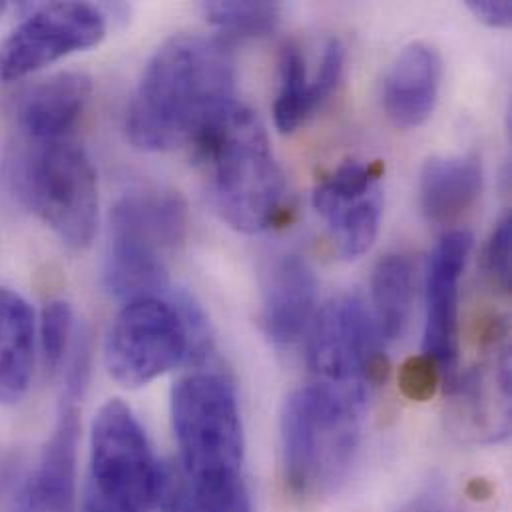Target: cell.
<instances>
[{
	"label": "cell",
	"instance_id": "cell-1",
	"mask_svg": "<svg viewBox=\"0 0 512 512\" xmlns=\"http://www.w3.org/2000/svg\"><path fill=\"white\" fill-rule=\"evenodd\" d=\"M236 68L218 38L176 34L148 60L126 112L128 140L144 152L194 144L236 104Z\"/></svg>",
	"mask_w": 512,
	"mask_h": 512
},
{
	"label": "cell",
	"instance_id": "cell-2",
	"mask_svg": "<svg viewBox=\"0 0 512 512\" xmlns=\"http://www.w3.org/2000/svg\"><path fill=\"white\" fill-rule=\"evenodd\" d=\"M192 146L212 206L230 228L259 234L277 222L285 178L252 110L234 104Z\"/></svg>",
	"mask_w": 512,
	"mask_h": 512
},
{
	"label": "cell",
	"instance_id": "cell-3",
	"mask_svg": "<svg viewBox=\"0 0 512 512\" xmlns=\"http://www.w3.org/2000/svg\"><path fill=\"white\" fill-rule=\"evenodd\" d=\"M367 387L313 381L293 391L281 413L283 469L299 497L335 491L363 437Z\"/></svg>",
	"mask_w": 512,
	"mask_h": 512
},
{
	"label": "cell",
	"instance_id": "cell-4",
	"mask_svg": "<svg viewBox=\"0 0 512 512\" xmlns=\"http://www.w3.org/2000/svg\"><path fill=\"white\" fill-rule=\"evenodd\" d=\"M18 198L68 248L86 250L98 226L96 170L82 146L70 138L32 144L8 164Z\"/></svg>",
	"mask_w": 512,
	"mask_h": 512
},
{
	"label": "cell",
	"instance_id": "cell-5",
	"mask_svg": "<svg viewBox=\"0 0 512 512\" xmlns=\"http://www.w3.org/2000/svg\"><path fill=\"white\" fill-rule=\"evenodd\" d=\"M208 325L190 299L146 297L116 315L106 339V367L122 387H144L190 357L208 353Z\"/></svg>",
	"mask_w": 512,
	"mask_h": 512
},
{
	"label": "cell",
	"instance_id": "cell-6",
	"mask_svg": "<svg viewBox=\"0 0 512 512\" xmlns=\"http://www.w3.org/2000/svg\"><path fill=\"white\" fill-rule=\"evenodd\" d=\"M88 465L80 512H150L164 499V471L120 399L104 403L92 421Z\"/></svg>",
	"mask_w": 512,
	"mask_h": 512
},
{
	"label": "cell",
	"instance_id": "cell-7",
	"mask_svg": "<svg viewBox=\"0 0 512 512\" xmlns=\"http://www.w3.org/2000/svg\"><path fill=\"white\" fill-rule=\"evenodd\" d=\"M172 423L190 481L242 475V415L236 389L224 375L180 379L172 391Z\"/></svg>",
	"mask_w": 512,
	"mask_h": 512
},
{
	"label": "cell",
	"instance_id": "cell-8",
	"mask_svg": "<svg viewBox=\"0 0 512 512\" xmlns=\"http://www.w3.org/2000/svg\"><path fill=\"white\" fill-rule=\"evenodd\" d=\"M381 345L373 315L359 297L343 295L329 301L317 315L309 339L315 381L369 389L387 373Z\"/></svg>",
	"mask_w": 512,
	"mask_h": 512
},
{
	"label": "cell",
	"instance_id": "cell-9",
	"mask_svg": "<svg viewBox=\"0 0 512 512\" xmlns=\"http://www.w3.org/2000/svg\"><path fill=\"white\" fill-rule=\"evenodd\" d=\"M104 36L106 18L98 6L42 4L0 42V80H22L70 54L98 46Z\"/></svg>",
	"mask_w": 512,
	"mask_h": 512
},
{
	"label": "cell",
	"instance_id": "cell-10",
	"mask_svg": "<svg viewBox=\"0 0 512 512\" xmlns=\"http://www.w3.org/2000/svg\"><path fill=\"white\" fill-rule=\"evenodd\" d=\"M383 164L349 160L313 192V208L325 220L339 254L357 259L377 240L383 212Z\"/></svg>",
	"mask_w": 512,
	"mask_h": 512
},
{
	"label": "cell",
	"instance_id": "cell-11",
	"mask_svg": "<svg viewBox=\"0 0 512 512\" xmlns=\"http://www.w3.org/2000/svg\"><path fill=\"white\" fill-rule=\"evenodd\" d=\"M471 248L473 236L455 230L441 238L429 259L423 355L433 361L447 391L459 379V283Z\"/></svg>",
	"mask_w": 512,
	"mask_h": 512
},
{
	"label": "cell",
	"instance_id": "cell-12",
	"mask_svg": "<svg viewBox=\"0 0 512 512\" xmlns=\"http://www.w3.org/2000/svg\"><path fill=\"white\" fill-rule=\"evenodd\" d=\"M188 226V206L178 192L134 190L112 208L108 246L166 261L186 244Z\"/></svg>",
	"mask_w": 512,
	"mask_h": 512
},
{
	"label": "cell",
	"instance_id": "cell-13",
	"mask_svg": "<svg viewBox=\"0 0 512 512\" xmlns=\"http://www.w3.org/2000/svg\"><path fill=\"white\" fill-rule=\"evenodd\" d=\"M503 335L495 329L487 337L491 359L457 379L449 391L459 429L485 443L501 441L511 431V357L509 347H501Z\"/></svg>",
	"mask_w": 512,
	"mask_h": 512
},
{
	"label": "cell",
	"instance_id": "cell-14",
	"mask_svg": "<svg viewBox=\"0 0 512 512\" xmlns=\"http://www.w3.org/2000/svg\"><path fill=\"white\" fill-rule=\"evenodd\" d=\"M76 397H66L36 469L20 485L10 512H74L80 421Z\"/></svg>",
	"mask_w": 512,
	"mask_h": 512
},
{
	"label": "cell",
	"instance_id": "cell-15",
	"mask_svg": "<svg viewBox=\"0 0 512 512\" xmlns=\"http://www.w3.org/2000/svg\"><path fill=\"white\" fill-rule=\"evenodd\" d=\"M443 60L425 42L405 46L383 78V108L399 128L425 124L439 100Z\"/></svg>",
	"mask_w": 512,
	"mask_h": 512
},
{
	"label": "cell",
	"instance_id": "cell-16",
	"mask_svg": "<svg viewBox=\"0 0 512 512\" xmlns=\"http://www.w3.org/2000/svg\"><path fill=\"white\" fill-rule=\"evenodd\" d=\"M92 96V80L60 72L30 86L16 104V122L32 144L66 140Z\"/></svg>",
	"mask_w": 512,
	"mask_h": 512
},
{
	"label": "cell",
	"instance_id": "cell-17",
	"mask_svg": "<svg viewBox=\"0 0 512 512\" xmlns=\"http://www.w3.org/2000/svg\"><path fill=\"white\" fill-rule=\"evenodd\" d=\"M317 279L299 256L281 257L267 273L261 299L263 333L277 345L297 341L315 313Z\"/></svg>",
	"mask_w": 512,
	"mask_h": 512
},
{
	"label": "cell",
	"instance_id": "cell-18",
	"mask_svg": "<svg viewBox=\"0 0 512 512\" xmlns=\"http://www.w3.org/2000/svg\"><path fill=\"white\" fill-rule=\"evenodd\" d=\"M481 192L483 166L477 156H435L421 170V210L433 224L459 222L473 210Z\"/></svg>",
	"mask_w": 512,
	"mask_h": 512
},
{
	"label": "cell",
	"instance_id": "cell-19",
	"mask_svg": "<svg viewBox=\"0 0 512 512\" xmlns=\"http://www.w3.org/2000/svg\"><path fill=\"white\" fill-rule=\"evenodd\" d=\"M36 319L28 301L0 287V405H16L30 389Z\"/></svg>",
	"mask_w": 512,
	"mask_h": 512
},
{
	"label": "cell",
	"instance_id": "cell-20",
	"mask_svg": "<svg viewBox=\"0 0 512 512\" xmlns=\"http://www.w3.org/2000/svg\"><path fill=\"white\" fill-rule=\"evenodd\" d=\"M413 289V265L407 257L391 254L377 263L371 281V315L383 341H397L405 333Z\"/></svg>",
	"mask_w": 512,
	"mask_h": 512
},
{
	"label": "cell",
	"instance_id": "cell-21",
	"mask_svg": "<svg viewBox=\"0 0 512 512\" xmlns=\"http://www.w3.org/2000/svg\"><path fill=\"white\" fill-rule=\"evenodd\" d=\"M313 88L305 58L295 44H287L279 60V90L273 104V118L279 132L297 130L313 112Z\"/></svg>",
	"mask_w": 512,
	"mask_h": 512
},
{
	"label": "cell",
	"instance_id": "cell-22",
	"mask_svg": "<svg viewBox=\"0 0 512 512\" xmlns=\"http://www.w3.org/2000/svg\"><path fill=\"white\" fill-rule=\"evenodd\" d=\"M206 18L226 36L259 38L273 32L281 20L277 2H204Z\"/></svg>",
	"mask_w": 512,
	"mask_h": 512
},
{
	"label": "cell",
	"instance_id": "cell-23",
	"mask_svg": "<svg viewBox=\"0 0 512 512\" xmlns=\"http://www.w3.org/2000/svg\"><path fill=\"white\" fill-rule=\"evenodd\" d=\"M38 333L44 367L50 375H54L66 365V359L72 351L74 313L70 303L64 299L48 301L40 313Z\"/></svg>",
	"mask_w": 512,
	"mask_h": 512
},
{
	"label": "cell",
	"instance_id": "cell-24",
	"mask_svg": "<svg viewBox=\"0 0 512 512\" xmlns=\"http://www.w3.org/2000/svg\"><path fill=\"white\" fill-rule=\"evenodd\" d=\"M511 218H505L493 232L485 250V271L495 287H511Z\"/></svg>",
	"mask_w": 512,
	"mask_h": 512
},
{
	"label": "cell",
	"instance_id": "cell-25",
	"mask_svg": "<svg viewBox=\"0 0 512 512\" xmlns=\"http://www.w3.org/2000/svg\"><path fill=\"white\" fill-rule=\"evenodd\" d=\"M343 68H345V50L337 38H331L323 48L319 70L311 78L315 108H319L335 92L337 84L343 78Z\"/></svg>",
	"mask_w": 512,
	"mask_h": 512
},
{
	"label": "cell",
	"instance_id": "cell-26",
	"mask_svg": "<svg viewBox=\"0 0 512 512\" xmlns=\"http://www.w3.org/2000/svg\"><path fill=\"white\" fill-rule=\"evenodd\" d=\"M401 389L413 401H427L433 397L437 385L441 383V375L431 359L425 355L409 359L401 369Z\"/></svg>",
	"mask_w": 512,
	"mask_h": 512
},
{
	"label": "cell",
	"instance_id": "cell-27",
	"mask_svg": "<svg viewBox=\"0 0 512 512\" xmlns=\"http://www.w3.org/2000/svg\"><path fill=\"white\" fill-rule=\"evenodd\" d=\"M467 8L477 20L491 28L511 26L512 4L509 0H469Z\"/></svg>",
	"mask_w": 512,
	"mask_h": 512
},
{
	"label": "cell",
	"instance_id": "cell-28",
	"mask_svg": "<svg viewBox=\"0 0 512 512\" xmlns=\"http://www.w3.org/2000/svg\"><path fill=\"white\" fill-rule=\"evenodd\" d=\"M415 512H457L453 509V505L445 499V495H439V493H431V495H427V497H423L419 503H417V507H415Z\"/></svg>",
	"mask_w": 512,
	"mask_h": 512
},
{
	"label": "cell",
	"instance_id": "cell-29",
	"mask_svg": "<svg viewBox=\"0 0 512 512\" xmlns=\"http://www.w3.org/2000/svg\"><path fill=\"white\" fill-rule=\"evenodd\" d=\"M12 469H14V461L6 455H0V493L8 487L12 479Z\"/></svg>",
	"mask_w": 512,
	"mask_h": 512
},
{
	"label": "cell",
	"instance_id": "cell-30",
	"mask_svg": "<svg viewBox=\"0 0 512 512\" xmlns=\"http://www.w3.org/2000/svg\"><path fill=\"white\" fill-rule=\"evenodd\" d=\"M6 8H8V4H6V2H0V16L6 12Z\"/></svg>",
	"mask_w": 512,
	"mask_h": 512
}]
</instances>
